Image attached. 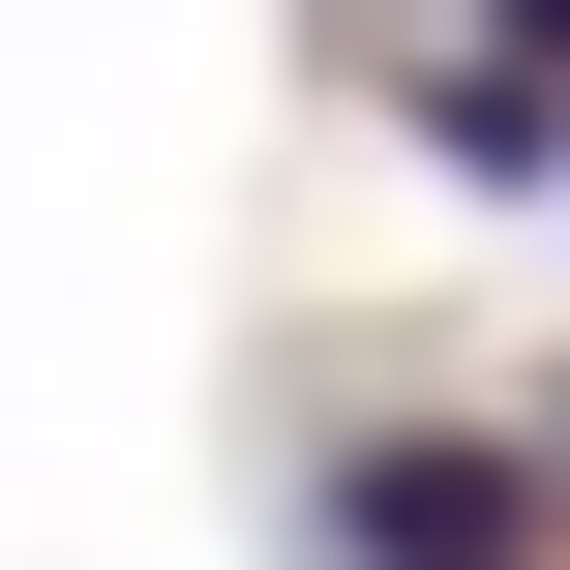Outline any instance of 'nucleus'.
<instances>
[{"mask_svg":"<svg viewBox=\"0 0 570 570\" xmlns=\"http://www.w3.org/2000/svg\"><path fill=\"white\" fill-rule=\"evenodd\" d=\"M541 541H570V451H481V421L331 451V570H541Z\"/></svg>","mask_w":570,"mask_h":570,"instance_id":"1","label":"nucleus"},{"mask_svg":"<svg viewBox=\"0 0 570 570\" xmlns=\"http://www.w3.org/2000/svg\"><path fill=\"white\" fill-rule=\"evenodd\" d=\"M481 30H511V60H570V0H481Z\"/></svg>","mask_w":570,"mask_h":570,"instance_id":"2","label":"nucleus"}]
</instances>
